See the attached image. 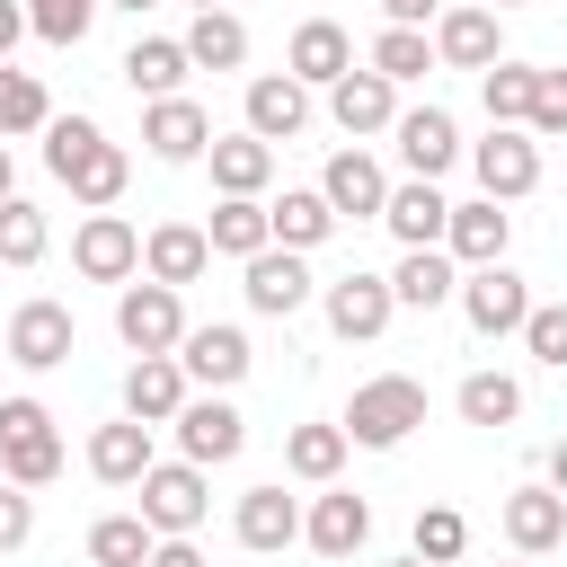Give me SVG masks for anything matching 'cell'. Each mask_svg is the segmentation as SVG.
Wrapping results in <instances>:
<instances>
[{"mask_svg": "<svg viewBox=\"0 0 567 567\" xmlns=\"http://www.w3.org/2000/svg\"><path fill=\"white\" fill-rule=\"evenodd\" d=\"M523 133H532V142H567V71H540V89H532V115H523Z\"/></svg>", "mask_w": 567, "mask_h": 567, "instance_id": "45", "label": "cell"}, {"mask_svg": "<svg viewBox=\"0 0 567 567\" xmlns=\"http://www.w3.org/2000/svg\"><path fill=\"white\" fill-rule=\"evenodd\" d=\"M328 115H337V133H346V142L390 133V124H399V89L363 62V71H346V80H328Z\"/></svg>", "mask_w": 567, "mask_h": 567, "instance_id": "16", "label": "cell"}, {"mask_svg": "<svg viewBox=\"0 0 567 567\" xmlns=\"http://www.w3.org/2000/svg\"><path fill=\"white\" fill-rule=\"evenodd\" d=\"M372 71H381L390 89L425 80V71H434V35H425V27H381V35H372Z\"/></svg>", "mask_w": 567, "mask_h": 567, "instance_id": "38", "label": "cell"}, {"mask_svg": "<svg viewBox=\"0 0 567 567\" xmlns=\"http://www.w3.org/2000/svg\"><path fill=\"white\" fill-rule=\"evenodd\" d=\"M523 416V381L514 372H470L461 381V425H514Z\"/></svg>", "mask_w": 567, "mask_h": 567, "instance_id": "40", "label": "cell"}, {"mask_svg": "<svg viewBox=\"0 0 567 567\" xmlns=\"http://www.w3.org/2000/svg\"><path fill=\"white\" fill-rule=\"evenodd\" d=\"M27 532H35V496L0 478V558H9V549H27Z\"/></svg>", "mask_w": 567, "mask_h": 567, "instance_id": "47", "label": "cell"}, {"mask_svg": "<svg viewBox=\"0 0 567 567\" xmlns=\"http://www.w3.org/2000/svg\"><path fill=\"white\" fill-rule=\"evenodd\" d=\"M301 124H310V89L292 71H257L248 80V133L257 142H292Z\"/></svg>", "mask_w": 567, "mask_h": 567, "instance_id": "23", "label": "cell"}, {"mask_svg": "<svg viewBox=\"0 0 567 567\" xmlns=\"http://www.w3.org/2000/svg\"><path fill=\"white\" fill-rule=\"evenodd\" d=\"M390 567H425V558H416V549H408V558H390Z\"/></svg>", "mask_w": 567, "mask_h": 567, "instance_id": "55", "label": "cell"}, {"mask_svg": "<svg viewBox=\"0 0 567 567\" xmlns=\"http://www.w3.org/2000/svg\"><path fill=\"white\" fill-rule=\"evenodd\" d=\"M487 9H523V0H487Z\"/></svg>", "mask_w": 567, "mask_h": 567, "instance_id": "56", "label": "cell"}, {"mask_svg": "<svg viewBox=\"0 0 567 567\" xmlns=\"http://www.w3.org/2000/svg\"><path fill=\"white\" fill-rule=\"evenodd\" d=\"M496 53H505V27H496L487 0H461V9L434 18V62H452V71H487Z\"/></svg>", "mask_w": 567, "mask_h": 567, "instance_id": "15", "label": "cell"}, {"mask_svg": "<svg viewBox=\"0 0 567 567\" xmlns=\"http://www.w3.org/2000/svg\"><path fill=\"white\" fill-rule=\"evenodd\" d=\"M115 337L133 346V354H177V337H186V301H177V284H124L115 292Z\"/></svg>", "mask_w": 567, "mask_h": 567, "instance_id": "2", "label": "cell"}, {"mask_svg": "<svg viewBox=\"0 0 567 567\" xmlns=\"http://www.w3.org/2000/svg\"><path fill=\"white\" fill-rule=\"evenodd\" d=\"M399 159H408V177H443L452 159H461V124L443 115V106H399Z\"/></svg>", "mask_w": 567, "mask_h": 567, "instance_id": "20", "label": "cell"}, {"mask_svg": "<svg viewBox=\"0 0 567 567\" xmlns=\"http://www.w3.org/2000/svg\"><path fill=\"white\" fill-rule=\"evenodd\" d=\"M195 9H230V0H195Z\"/></svg>", "mask_w": 567, "mask_h": 567, "instance_id": "57", "label": "cell"}, {"mask_svg": "<svg viewBox=\"0 0 567 567\" xmlns=\"http://www.w3.org/2000/svg\"><path fill=\"white\" fill-rule=\"evenodd\" d=\"M168 425H177V452H186L195 470H221V461H239V452H248V416H239L221 390H204V399L186 390V408H177Z\"/></svg>", "mask_w": 567, "mask_h": 567, "instance_id": "3", "label": "cell"}, {"mask_svg": "<svg viewBox=\"0 0 567 567\" xmlns=\"http://www.w3.org/2000/svg\"><path fill=\"white\" fill-rule=\"evenodd\" d=\"M230 523H239V549L275 558V549H292V540H301V496H284V478H275V487H248Z\"/></svg>", "mask_w": 567, "mask_h": 567, "instance_id": "22", "label": "cell"}, {"mask_svg": "<svg viewBox=\"0 0 567 567\" xmlns=\"http://www.w3.org/2000/svg\"><path fill=\"white\" fill-rule=\"evenodd\" d=\"M44 416H53L44 399H0V443H9V434H27V425H44Z\"/></svg>", "mask_w": 567, "mask_h": 567, "instance_id": "49", "label": "cell"}, {"mask_svg": "<svg viewBox=\"0 0 567 567\" xmlns=\"http://www.w3.org/2000/svg\"><path fill=\"white\" fill-rule=\"evenodd\" d=\"M18 195V159H9V142H0V204Z\"/></svg>", "mask_w": 567, "mask_h": 567, "instance_id": "53", "label": "cell"}, {"mask_svg": "<svg viewBox=\"0 0 567 567\" xmlns=\"http://www.w3.org/2000/svg\"><path fill=\"white\" fill-rule=\"evenodd\" d=\"M204 142H213V115H204L186 89H177V97H142V151H151V159L177 168V159H204Z\"/></svg>", "mask_w": 567, "mask_h": 567, "instance_id": "11", "label": "cell"}, {"mask_svg": "<svg viewBox=\"0 0 567 567\" xmlns=\"http://www.w3.org/2000/svg\"><path fill=\"white\" fill-rule=\"evenodd\" d=\"M106 9H133V18H142V9H151V0H106Z\"/></svg>", "mask_w": 567, "mask_h": 567, "instance_id": "54", "label": "cell"}, {"mask_svg": "<svg viewBox=\"0 0 567 567\" xmlns=\"http://www.w3.org/2000/svg\"><path fill=\"white\" fill-rule=\"evenodd\" d=\"M18 35H27V0H0V62L18 53Z\"/></svg>", "mask_w": 567, "mask_h": 567, "instance_id": "51", "label": "cell"}, {"mask_svg": "<svg viewBox=\"0 0 567 567\" xmlns=\"http://www.w3.org/2000/svg\"><path fill=\"white\" fill-rule=\"evenodd\" d=\"M452 292H461V266H452L443 248H408L399 275H390V301H399V310H443Z\"/></svg>", "mask_w": 567, "mask_h": 567, "instance_id": "30", "label": "cell"}, {"mask_svg": "<svg viewBox=\"0 0 567 567\" xmlns=\"http://www.w3.org/2000/svg\"><path fill=\"white\" fill-rule=\"evenodd\" d=\"M239 266H248V310H257V319H292V310L319 292L310 266H301V248H275V239H266L257 257H239Z\"/></svg>", "mask_w": 567, "mask_h": 567, "instance_id": "13", "label": "cell"}, {"mask_svg": "<svg viewBox=\"0 0 567 567\" xmlns=\"http://www.w3.org/2000/svg\"><path fill=\"white\" fill-rule=\"evenodd\" d=\"M151 461H159V452H151V425H142V416H115V425L89 434V470H97L106 487H142Z\"/></svg>", "mask_w": 567, "mask_h": 567, "instance_id": "27", "label": "cell"}, {"mask_svg": "<svg viewBox=\"0 0 567 567\" xmlns=\"http://www.w3.org/2000/svg\"><path fill=\"white\" fill-rule=\"evenodd\" d=\"M496 523H505V540H514V558H549V549L567 540V496H558L549 478H540V487H514Z\"/></svg>", "mask_w": 567, "mask_h": 567, "instance_id": "18", "label": "cell"}, {"mask_svg": "<svg viewBox=\"0 0 567 567\" xmlns=\"http://www.w3.org/2000/svg\"><path fill=\"white\" fill-rule=\"evenodd\" d=\"M505 248H514V213H505L496 195L452 204V221H443V257H452V266H496Z\"/></svg>", "mask_w": 567, "mask_h": 567, "instance_id": "17", "label": "cell"}, {"mask_svg": "<svg viewBox=\"0 0 567 567\" xmlns=\"http://www.w3.org/2000/svg\"><path fill=\"white\" fill-rule=\"evenodd\" d=\"M532 89H540V71H532V62H514V53H496V62L478 71L487 124H523V115H532Z\"/></svg>", "mask_w": 567, "mask_h": 567, "instance_id": "36", "label": "cell"}, {"mask_svg": "<svg viewBox=\"0 0 567 567\" xmlns=\"http://www.w3.org/2000/svg\"><path fill=\"white\" fill-rule=\"evenodd\" d=\"M346 443H363V452H399L416 425H425V381H408V372H372L354 399H346Z\"/></svg>", "mask_w": 567, "mask_h": 567, "instance_id": "1", "label": "cell"}, {"mask_svg": "<svg viewBox=\"0 0 567 567\" xmlns=\"http://www.w3.org/2000/svg\"><path fill=\"white\" fill-rule=\"evenodd\" d=\"M142 567H204V549H195V532H159Z\"/></svg>", "mask_w": 567, "mask_h": 567, "instance_id": "48", "label": "cell"}, {"mask_svg": "<svg viewBox=\"0 0 567 567\" xmlns=\"http://www.w3.org/2000/svg\"><path fill=\"white\" fill-rule=\"evenodd\" d=\"M97 133H106L97 115H53V124H44V168L62 177V168H71V159H80V151L97 142Z\"/></svg>", "mask_w": 567, "mask_h": 567, "instance_id": "46", "label": "cell"}, {"mask_svg": "<svg viewBox=\"0 0 567 567\" xmlns=\"http://www.w3.org/2000/svg\"><path fill=\"white\" fill-rule=\"evenodd\" d=\"M0 478H9V487H53V478H62V434H53V416L0 443Z\"/></svg>", "mask_w": 567, "mask_h": 567, "instance_id": "33", "label": "cell"}, {"mask_svg": "<svg viewBox=\"0 0 567 567\" xmlns=\"http://www.w3.org/2000/svg\"><path fill=\"white\" fill-rule=\"evenodd\" d=\"M381 221H390V239H399V248H443L452 204H443V186H434V177H408V186H390Z\"/></svg>", "mask_w": 567, "mask_h": 567, "instance_id": "24", "label": "cell"}, {"mask_svg": "<svg viewBox=\"0 0 567 567\" xmlns=\"http://www.w3.org/2000/svg\"><path fill=\"white\" fill-rule=\"evenodd\" d=\"M204 239H213V257H257L266 248V195H221Z\"/></svg>", "mask_w": 567, "mask_h": 567, "instance_id": "34", "label": "cell"}, {"mask_svg": "<svg viewBox=\"0 0 567 567\" xmlns=\"http://www.w3.org/2000/svg\"><path fill=\"white\" fill-rule=\"evenodd\" d=\"M71 266H80L89 284H133V275H142V230H133L124 213H89V221L71 230Z\"/></svg>", "mask_w": 567, "mask_h": 567, "instance_id": "7", "label": "cell"}, {"mask_svg": "<svg viewBox=\"0 0 567 567\" xmlns=\"http://www.w3.org/2000/svg\"><path fill=\"white\" fill-rule=\"evenodd\" d=\"M328 230H337V213H328L319 186H284V195L266 204V239H275V248H301V257H310Z\"/></svg>", "mask_w": 567, "mask_h": 567, "instance_id": "29", "label": "cell"}, {"mask_svg": "<svg viewBox=\"0 0 567 567\" xmlns=\"http://www.w3.org/2000/svg\"><path fill=\"white\" fill-rule=\"evenodd\" d=\"M514 567H532V558H514Z\"/></svg>", "mask_w": 567, "mask_h": 567, "instance_id": "58", "label": "cell"}, {"mask_svg": "<svg viewBox=\"0 0 567 567\" xmlns=\"http://www.w3.org/2000/svg\"><path fill=\"white\" fill-rule=\"evenodd\" d=\"M301 540H310L328 567H346V558L372 540V505H363L354 487H337V478H328V496H310V514H301Z\"/></svg>", "mask_w": 567, "mask_h": 567, "instance_id": "10", "label": "cell"}, {"mask_svg": "<svg viewBox=\"0 0 567 567\" xmlns=\"http://www.w3.org/2000/svg\"><path fill=\"white\" fill-rule=\"evenodd\" d=\"M381 18L390 27H425V18H443V0H381Z\"/></svg>", "mask_w": 567, "mask_h": 567, "instance_id": "50", "label": "cell"}, {"mask_svg": "<svg viewBox=\"0 0 567 567\" xmlns=\"http://www.w3.org/2000/svg\"><path fill=\"white\" fill-rule=\"evenodd\" d=\"M470 168H478V195L496 204H523L540 186V142L523 124H487V142H470Z\"/></svg>", "mask_w": 567, "mask_h": 567, "instance_id": "4", "label": "cell"}, {"mask_svg": "<svg viewBox=\"0 0 567 567\" xmlns=\"http://www.w3.org/2000/svg\"><path fill=\"white\" fill-rule=\"evenodd\" d=\"M124 177H133V159H124V142H89L71 168H62V186H71V204H89V213H115V195H124Z\"/></svg>", "mask_w": 567, "mask_h": 567, "instance_id": "28", "label": "cell"}, {"mask_svg": "<svg viewBox=\"0 0 567 567\" xmlns=\"http://www.w3.org/2000/svg\"><path fill=\"white\" fill-rule=\"evenodd\" d=\"M71 346H80V328H71L62 301H18V319H9V363L18 372H53V363H71Z\"/></svg>", "mask_w": 567, "mask_h": 567, "instance_id": "14", "label": "cell"}, {"mask_svg": "<svg viewBox=\"0 0 567 567\" xmlns=\"http://www.w3.org/2000/svg\"><path fill=\"white\" fill-rule=\"evenodd\" d=\"M204 266H213V239H204L195 221H159V230L142 239V275H151V284H177V292H186Z\"/></svg>", "mask_w": 567, "mask_h": 567, "instance_id": "26", "label": "cell"}, {"mask_svg": "<svg viewBox=\"0 0 567 567\" xmlns=\"http://www.w3.org/2000/svg\"><path fill=\"white\" fill-rule=\"evenodd\" d=\"M177 44H186L195 71H239V62H248V27H239L230 9H195V27H186Z\"/></svg>", "mask_w": 567, "mask_h": 567, "instance_id": "32", "label": "cell"}, {"mask_svg": "<svg viewBox=\"0 0 567 567\" xmlns=\"http://www.w3.org/2000/svg\"><path fill=\"white\" fill-rule=\"evenodd\" d=\"M177 363H186V381H195V390H239L257 354H248V328L213 319V328H186V337H177Z\"/></svg>", "mask_w": 567, "mask_h": 567, "instance_id": "9", "label": "cell"}, {"mask_svg": "<svg viewBox=\"0 0 567 567\" xmlns=\"http://www.w3.org/2000/svg\"><path fill=\"white\" fill-rule=\"evenodd\" d=\"M319 301H328V328L346 337V346H372L390 319H399V301H390V275H337V284H319Z\"/></svg>", "mask_w": 567, "mask_h": 567, "instance_id": "8", "label": "cell"}, {"mask_svg": "<svg viewBox=\"0 0 567 567\" xmlns=\"http://www.w3.org/2000/svg\"><path fill=\"white\" fill-rule=\"evenodd\" d=\"M213 514V478L195 461H151L142 470V523L151 532H195Z\"/></svg>", "mask_w": 567, "mask_h": 567, "instance_id": "5", "label": "cell"}, {"mask_svg": "<svg viewBox=\"0 0 567 567\" xmlns=\"http://www.w3.org/2000/svg\"><path fill=\"white\" fill-rule=\"evenodd\" d=\"M425 567H452L461 549H470V523L452 514V505H416V540H408Z\"/></svg>", "mask_w": 567, "mask_h": 567, "instance_id": "41", "label": "cell"}, {"mask_svg": "<svg viewBox=\"0 0 567 567\" xmlns=\"http://www.w3.org/2000/svg\"><path fill=\"white\" fill-rule=\"evenodd\" d=\"M346 452H354L346 425H292V434H284V470L310 478V487H328V478L346 470Z\"/></svg>", "mask_w": 567, "mask_h": 567, "instance_id": "35", "label": "cell"}, {"mask_svg": "<svg viewBox=\"0 0 567 567\" xmlns=\"http://www.w3.org/2000/svg\"><path fill=\"white\" fill-rule=\"evenodd\" d=\"M115 71L133 80V97H177L195 62H186V44H177V35H142V44H133V53L115 62Z\"/></svg>", "mask_w": 567, "mask_h": 567, "instance_id": "31", "label": "cell"}, {"mask_svg": "<svg viewBox=\"0 0 567 567\" xmlns=\"http://www.w3.org/2000/svg\"><path fill=\"white\" fill-rule=\"evenodd\" d=\"M514 337H523V354H532V363L567 372V301H532V319H523Z\"/></svg>", "mask_w": 567, "mask_h": 567, "instance_id": "44", "label": "cell"}, {"mask_svg": "<svg viewBox=\"0 0 567 567\" xmlns=\"http://www.w3.org/2000/svg\"><path fill=\"white\" fill-rule=\"evenodd\" d=\"M97 9H106V0H27V35H44V44H80V35L97 27Z\"/></svg>", "mask_w": 567, "mask_h": 567, "instance_id": "42", "label": "cell"}, {"mask_svg": "<svg viewBox=\"0 0 567 567\" xmlns=\"http://www.w3.org/2000/svg\"><path fill=\"white\" fill-rule=\"evenodd\" d=\"M284 71H292L301 89H328V80H346V71H354V35H346L337 18H301V27H292V44H284Z\"/></svg>", "mask_w": 567, "mask_h": 567, "instance_id": "19", "label": "cell"}, {"mask_svg": "<svg viewBox=\"0 0 567 567\" xmlns=\"http://www.w3.org/2000/svg\"><path fill=\"white\" fill-rule=\"evenodd\" d=\"M53 124V97H44V80L35 71H18V62H0V142H18V133H44Z\"/></svg>", "mask_w": 567, "mask_h": 567, "instance_id": "37", "label": "cell"}, {"mask_svg": "<svg viewBox=\"0 0 567 567\" xmlns=\"http://www.w3.org/2000/svg\"><path fill=\"white\" fill-rule=\"evenodd\" d=\"M151 540H159V532H151L142 514H97V523H89V567H142Z\"/></svg>", "mask_w": 567, "mask_h": 567, "instance_id": "39", "label": "cell"}, {"mask_svg": "<svg viewBox=\"0 0 567 567\" xmlns=\"http://www.w3.org/2000/svg\"><path fill=\"white\" fill-rule=\"evenodd\" d=\"M549 487H558V496H567V434H558V443H549Z\"/></svg>", "mask_w": 567, "mask_h": 567, "instance_id": "52", "label": "cell"}, {"mask_svg": "<svg viewBox=\"0 0 567 567\" xmlns=\"http://www.w3.org/2000/svg\"><path fill=\"white\" fill-rule=\"evenodd\" d=\"M461 319L478 328V337H514L523 319H532V284L496 257V266H470L461 275Z\"/></svg>", "mask_w": 567, "mask_h": 567, "instance_id": "6", "label": "cell"}, {"mask_svg": "<svg viewBox=\"0 0 567 567\" xmlns=\"http://www.w3.org/2000/svg\"><path fill=\"white\" fill-rule=\"evenodd\" d=\"M186 363L177 354H133V372H124V416H142V425H168L177 408H186Z\"/></svg>", "mask_w": 567, "mask_h": 567, "instance_id": "21", "label": "cell"}, {"mask_svg": "<svg viewBox=\"0 0 567 567\" xmlns=\"http://www.w3.org/2000/svg\"><path fill=\"white\" fill-rule=\"evenodd\" d=\"M35 257H44V213L27 195H9L0 204V266H35Z\"/></svg>", "mask_w": 567, "mask_h": 567, "instance_id": "43", "label": "cell"}, {"mask_svg": "<svg viewBox=\"0 0 567 567\" xmlns=\"http://www.w3.org/2000/svg\"><path fill=\"white\" fill-rule=\"evenodd\" d=\"M319 195H328V213H337V221H381L390 177H381V159L354 142V151H337V159L319 168Z\"/></svg>", "mask_w": 567, "mask_h": 567, "instance_id": "12", "label": "cell"}, {"mask_svg": "<svg viewBox=\"0 0 567 567\" xmlns=\"http://www.w3.org/2000/svg\"><path fill=\"white\" fill-rule=\"evenodd\" d=\"M204 159H213V186L221 195H266V177H275V142H257L248 124L239 133H213Z\"/></svg>", "mask_w": 567, "mask_h": 567, "instance_id": "25", "label": "cell"}]
</instances>
